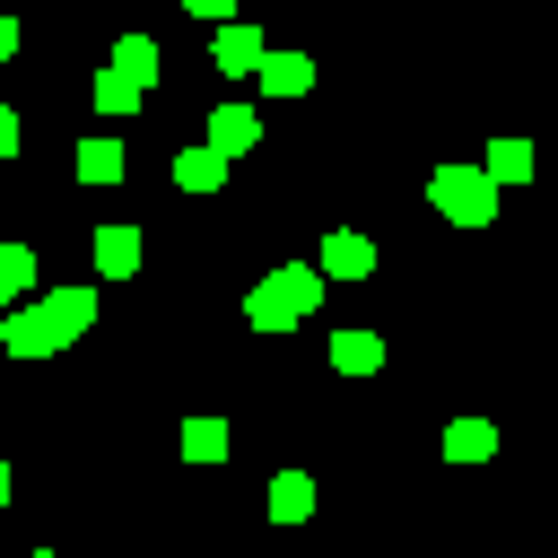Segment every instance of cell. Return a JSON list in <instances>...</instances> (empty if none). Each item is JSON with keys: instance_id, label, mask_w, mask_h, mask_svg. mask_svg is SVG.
Here are the masks:
<instances>
[{"instance_id": "obj_22", "label": "cell", "mask_w": 558, "mask_h": 558, "mask_svg": "<svg viewBox=\"0 0 558 558\" xmlns=\"http://www.w3.org/2000/svg\"><path fill=\"white\" fill-rule=\"evenodd\" d=\"M9 52H17V17H0V61H9Z\"/></svg>"}, {"instance_id": "obj_4", "label": "cell", "mask_w": 558, "mask_h": 558, "mask_svg": "<svg viewBox=\"0 0 558 558\" xmlns=\"http://www.w3.org/2000/svg\"><path fill=\"white\" fill-rule=\"evenodd\" d=\"M262 52H270V44H262L244 17H218V44H209V61H218V70H262Z\"/></svg>"}, {"instance_id": "obj_14", "label": "cell", "mask_w": 558, "mask_h": 558, "mask_svg": "<svg viewBox=\"0 0 558 558\" xmlns=\"http://www.w3.org/2000/svg\"><path fill=\"white\" fill-rule=\"evenodd\" d=\"M44 305H52V323H61V340H78V331L96 323V288H52Z\"/></svg>"}, {"instance_id": "obj_8", "label": "cell", "mask_w": 558, "mask_h": 558, "mask_svg": "<svg viewBox=\"0 0 558 558\" xmlns=\"http://www.w3.org/2000/svg\"><path fill=\"white\" fill-rule=\"evenodd\" d=\"M227 166H235L227 148H183V157H174V183H183V192H218Z\"/></svg>"}, {"instance_id": "obj_19", "label": "cell", "mask_w": 558, "mask_h": 558, "mask_svg": "<svg viewBox=\"0 0 558 558\" xmlns=\"http://www.w3.org/2000/svg\"><path fill=\"white\" fill-rule=\"evenodd\" d=\"M113 61H122V70H140V78L157 87V44H148V35H122V44H113Z\"/></svg>"}, {"instance_id": "obj_3", "label": "cell", "mask_w": 558, "mask_h": 558, "mask_svg": "<svg viewBox=\"0 0 558 558\" xmlns=\"http://www.w3.org/2000/svg\"><path fill=\"white\" fill-rule=\"evenodd\" d=\"M0 349H9V357H52V349H70V340H61L52 305H9V314H0Z\"/></svg>"}, {"instance_id": "obj_16", "label": "cell", "mask_w": 558, "mask_h": 558, "mask_svg": "<svg viewBox=\"0 0 558 558\" xmlns=\"http://www.w3.org/2000/svg\"><path fill=\"white\" fill-rule=\"evenodd\" d=\"M183 462H227V418H183Z\"/></svg>"}, {"instance_id": "obj_20", "label": "cell", "mask_w": 558, "mask_h": 558, "mask_svg": "<svg viewBox=\"0 0 558 558\" xmlns=\"http://www.w3.org/2000/svg\"><path fill=\"white\" fill-rule=\"evenodd\" d=\"M0 157H17V113L0 105Z\"/></svg>"}, {"instance_id": "obj_18", "label": "cell", "mask_w": 558, "mask_h": 558, "mask_svg": "<svg viewBox=\"0 0 558 558\" xmlns=\"http://www.w3.org/2000/svg\"><path fill=\"white\" fill-rule=\"evenodd\" d=\"M26 279H35V244H0V305L26 296Z\"/></svg>"}, {"instance_id": "obj_13", "label": "cell", "mask_w": 558, "mask_h": 558, "mask_svg": "<svg viewBox=\"0 0 558 558\" xmlns=\"http://www.w3.org/2000/svg\"><path fill=\"white\" fill-rule=\"evenodd\" d=\"M140 96H148V78H140V70H122V61L96 78V113H131Z\"/></svg>"}, {"instance_id": "obj_7", "label": "cell", "mask_w": 558, "mask_h": 558, "mask_svg": "<svg viewBox=\"0 0 558 558\" xmlns=\"http://www.w3.org/2000/svg\"><path fill=\"white\" fill-rule=\"evenodd\" d=\"M270 96H305L314 87V52H262V70H253Z\"/></svg>"}, {"instance_id": "obj_2", "label": "cell", "mask_w": 558, "mask_h": 558, "mask_svg": "<svg viewBox=\"0 0 558 558\" xmlns=\"http://www.w3.org/2000/svg\"><path fill=\"white\" fill-rule=\"evenodd\" d=\"M497 192H506V183H497L488 166H436V174H427V201H436L453 227H488V218H497Z\"/></svg>"}, {"instance_id": "obj_15", "label": "cell", "mask_w": 558, "mask_h": 558, "mask_svg": "<svg viewBox=\"0 0 558 558\" xmlns=\"http://www.w3.org/2000/svg\"><path fill=\"white\" fill-rule=\"evenodd\" d=\"M78 183H96V192L122 183V148L113 140H78Z\"/></svg>"}, {"instance_id": "obj_1", "label": "cell", "mask_w": 558, "mask_h": 558, "mask_svg": "<svg viewBox=\"0 0 558 558\" xmlns=\"http://www.w3.org/2000/svg\"><path fill=\"white\" fill-rule=\"evenodd\" d=\"M323 288H331L323 262H279V270L244 296V323H253V331H288V323H305V314L323 305Z\"/></svg>"}, {"instance_id": "obj_23", "label": "cell", "mask_w": 558, "mask_h": 558, "mask_svg": "<svg viewBox=\"0 0 558 558\" xmlns=\"http://www.w3.org/2000/svg\"><path fill=\"white\" fill-rule=\"evenodd\" d=\"M0 497H9V462H0Z\"/></svg>"}, {"instance_id": "obj_11", "label": "cell", "mask_w": 558, "mask_h": 558, "mask_svg": "<svg viewBox=\"0 0 558 558\" xmlns=\"http://www.w3.org/2000/svg\"><path fill=\"white\" fill-rule=\"evenodd\" d=\"M331 366H340V375H375V366H384V340H375V331H331Z\"/></svg>"}, {"instance_id": "obj_21", "label": "cell", "mask_w": 558, "mask_h": 558, "mask_svg": "<svg viewBox=\"0 0 558 558\" xmlns=\"http://www.w3.org/2000/svg\"><path fill=\"white\" fill-rule=\"evenodd\" d=\"M192 17H235V0H183Z\"/></svg>"}, {"instance_id": "obj_6", "label": "cell", "mask_w": 558, "mask_h": 558, "mask_svg": "<svg viewBox=\"0 0 558 558\" xmlns=\"http://www.w3.org/2000/svg\"><path fill=\"white\" fill-rule=\"evenodd\" d=\"M366 270H375V244L349 235V227H331L323 235V279H366Z\"/></svg>"}, {"instance_id": "obj_9", "label": "cell", "mask_w": 558, "mask_h": 558, "mask_svg": "<svg viewBox=\"0 0 558 558\" xmlns=\"http://www.w3.org/2000/svg\"><path fill=\"white\" fill-rule=\"evenodd\" d=\"M96 270L105 279H131L140 270V227H96Z\"/></svg>"}, {"instance_id": "obj_12", "label": "cell", "mask_w": 558, "mask_h": 558, "mask_svg": "<svg viewBox=\"0 0 558 558\" xmlns=\"http://www.w3.org/2000/svg\"><path fill=\"white\" fill-rule=\"evenodd\" d=\"M305 514H314V480L305 471H279L270 480V523H305Z\"/></svg>"}, {"instance_id": "obj_17", "label": "cell", "mask_w": 558, "mask_h": 558, "mask_svg": "<svg viewBox=\"0 0 558 558\" xmlns=\"http://www.w3.org/2000/svg\"><path fill=\"white\" fill-rule=\"evenodd\" d=\"M488 174L497 183H523L532 174V140H488Z\"/></svg>"}, {"instance_id": "obj_10", "label": "cell", "mask_w": 558, "mask_h": 558, "mask_svg": "<svg viewBox=\"0 0 558 558\" xmlns=\"http://www.w3.org/2000/svg\"><path fill=\"white\" fill-rule=\"evenodd\" d=\"M497 453V418H453L445 427V462H488Z\"/></svg>"}, {"instance_id": "obj_5", "label": "cell", "mask_w": 558, "mask_h": 558, "mask_svg": "<svg viewBox=\"0 0 558 558\" xmlns=\"http://www.w3.org/2000/svg\"><path fill=\"white\" fill-rule=\"evenodd\" d=\"M209 148H227V157L262 148V113H253V105H218V113H209Z\"/></svg>"}]
</instances>
